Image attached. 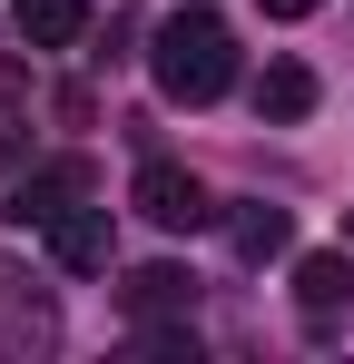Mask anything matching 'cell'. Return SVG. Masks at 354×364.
<instances>
[{
	"label": "cell",
	"mask_w": 354,
	"mask_h": 364,
	"mask_svg": "<svg viewBox=\"0 0 354 364\" xmlns=\"http://www.w3.org/2000/svg\"><path fill=\"white\" fill-rule=\"evenodd\" d=\"M148 69H158V99H177V109L227 99V79H236V40H227V20H217V10H177V20H158Z\"/></svg>",
	"instance_id": "1"
},
{
	"label": "cell",
	"mask_w": 354,
	"mask_h": 364,
	"mask_svg": "<svg viewBox=\"0 0 354 364\" xmlns=\"http://www.w3.org/2000/svg\"><path fill=\"white\" fill-rule=\"evenodd\" d=\"M59 345V305L30 296L20 266H0V355H50Z\"/></svg>",
	"instance_id": "2"
},
{
	"label": "cell",
	"mask_w": 354,
	"mask_h": 364,
	"mask_svg": "<svg viewBox=\"0 0 354 364\" xmlns=\"http://www.w3.org/2000/svg\"><path fill=\"white\" fill-rule=\"evenodd\" d=\"M138 217H158L168 237H187V227H207L217 207H207V187L187 178V168H168V158H158V168H138Z\"/></svg>",
	"instance_id": "3"
},
{
	"label": "cell",
	"mask_w": 354,
	"mask_h": 364,
	"mask_svg": "<svg viewBox=\"0 0 354 364\" xmlns=\"http://www.w3.org/2000/svg\"><path fill=\"white\" fill-rule=\"evenodd\" d=\"M79 197H89V158H59V168H40V178L10 187V217H20V227H50V217H69Z\"/></svg>",
	"instance_id": "4"
},
{
	"label": "cell",
	"mask_w": 354,
	"mask_h": 364,
	"mask_svg": "<svg viewBox=\"0 0 354 364\" xmlns=\"http://www.w3.org/2000/svg\"><path fill=\"white\" fill-rule=\"evenodd\" d=\"M50 256L69 266V276H99L118 256V227H109V207H69V217H50Z\"/></svg>",
	"instance_id": "5"
},
{
	"label": "cell",
	"mask_w": 354,
	"mask_h": 364,
	"mask_svg": "<svg viewBox=\"0 0 354 364\" xmlns=\"http://www.w3.org/2000/svg\"><path fill=\"white\" fill-rule=\"evenodd\" d=\"M295 296H305L315 335H325V325L354 305V266H345V256H295Z\"/></svg>",
	"instance_id": "6"
},
{
	"label": "cell",
	"mask_w": 354,
	"mask_h": 364,
	"mask_svg": "<svg viewBox=\"0 0 354 364\" xmlns=\"http://www.w3.org/2000/svg\"><path fill=\"white\" fill-rule=\"evenodd\" d=\"M305 109H315V69H305V60H266V79H256V119L295 128Z\"/></svg>",
	"instance_id": "7"
},
{
	"label": "cell",
	"mask_w": 354,
	"mask_h": 364,
	"mask_svg": "<svg viewBox=\"0 0 354 364\" xmlns=\"http://www.w3.org/2000/svg\"><path fill=\"white\" fill-rule=\"evenodd\" d=\"M20 40L30 50H79L89 40V0H20Z\"/></svg>",
	"instance_id": "8"
},
{
	"label": "cell",
	"mask_w": 354,
	"mask_h": 364,
	"mask_svg": "<svg viewBox=\"0 0 354 364\" xmlns=\"http://www.w3.org/2000/svg\"><path fill=\"white\" fill-rule=\"evenodd\" d=\"M197 305V276H177V266H138L128 276V315H187Z\"/></svg>",
	"instance_id": "9"
},
{
	"label": "cell",
	"mask_w": 354,
	"mask_h": 364,
	"mask_svg": "<svg viewBox=\"0 0 354 364\" xmlns=\"http://www.w3.org/2000/svg\"><path fill=\"white\" fill-rule=\"evenodd\" d=\"M236 256H246V266H266V256H286V237H295V217L286 207H236Z\"/></svg>",
	"instance_id": "10"
},
{
	"label": "cell",
	"mask_w": 354,
	"mask_h": 364,
	"mask_svg": "<svg viewBox=\"0 0 354 364\" xmlns=\"http://www.w3.org/2000/svg\"><path fill=\"white\" fill-rule=\"evenodd\" d=\"M10 148H20V119H10V79H0V168H10Z\"/></svg>",
	"instance_id": "11"
},
{
	"label": "cell",
	"mask_w": 354,
	"mask_h": 364,
	"mask_svg": "<svg viewBox=\"0 0 354 364\" xmlns=\"http://www.w3.org/2000/svg\"><path fill=\"white\" fill-rule=\"evenodd\" d=\"M266 10H276V20H305V10H315V0H266Z\"/></svg>",
	"instance_id": "12"
}]
</instances>
